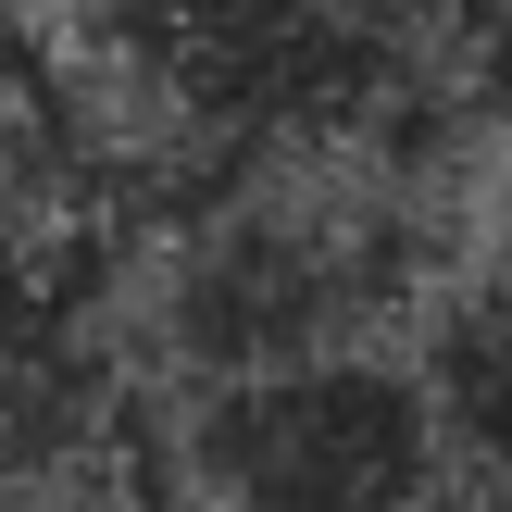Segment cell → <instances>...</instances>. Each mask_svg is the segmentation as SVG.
Returning a JSON list of instances; mask_svg holds the SVG:
<instances>
[{
  "mask_svg": "<svg viewBox=\"0 0 512 512\" xmlns=\"http://www.w3.org/2000/svg\"><path fill=\"white\" fill-rule=\"evenodd\" d=\"M175 475L200 512H413L438 488V425L388 350H338L200 388L175 425Z\"/></svg>",
  "mask_w": 512,
  "mask_h": 512,
  "instance_id": "cell-1",
  "label": "cell"
},
{
  "mask_svg": "<svg viewBox=\"0 0 512 512\" xmlns=\"http://www.w3.org/2000/svg\"><path fill=\"white\" fill-rule=\"evenodd\" d=\"M50 338V238L0 213V363Z\"/></svg>",
  "mask_w": 512,
  "mask_h": 512,
  "instance_id": "cell-2",
  "label": "cell"
},
{
  "mask_svg": "<svg viewBox=\"0 0 512 512\" xmlns=\"http://www.w3.org/2000/svg\"><path fill=\"white\" fill-rule=\"evenodd\" d=\"M25 100V50H13V13H0V113Z\"/></svg>",
  "mask_w": 512,
  "mask_h": 512,
  "instance_id": "cell-3",
  "label": "cell"
}]
</instances>
